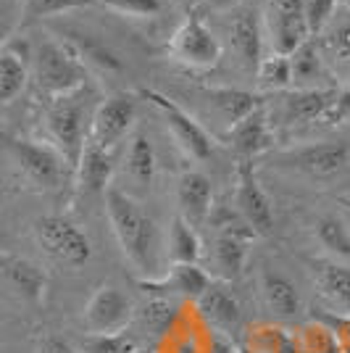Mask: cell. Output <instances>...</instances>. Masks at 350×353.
<instances>
[{"label": "cell", "instance_id": "cell-1", "mask_svg": "<svg viewBox=\"0 0 350 353\" xmlns=\"http://www.w3.org/2000/svg\"><path fill=\"white\" fill-rule=\"evenodd\" d=\"M103 201L119 248L127 256V261L143 274L140 280L161 277V232L153 216L137 198L114 185L105 190Z\"/></svg>", "mask_w": 350, "mask_h": 353}, {"label": "cell", "instance_id": "cell-2", "mask_svg": "<svg viewBox=\"0 0 350 353\" xmlns=\"http://www.w3.org/2000/svg\"><path fill=\"white\" fill-rule=\"evenodd\" d=\"M92 111H90V85L72 95L53 98L45 111V130L50 137V145L63 156L72 172L76 169L82 150L88 145Z\"/></svg>", "mask_w": 350, "mask_h": 353}, {"label": "cell", "instance_id": "cell-3", "mask_svg": "<svg viewBox=\"0 0 350 353\" xmlns=\"http://www.w3.org/2000/svg\"><path fill=\"white\" fill-rule=\"evenodd\" d=\"M30 63L34 85L43 90L50 101L72 95V92L90 85L88 66L79 61V56L72 50V45L63 43L59 34L45 37L34 45Z\"/></svg>", "mask_w": 350, "mask_h": 353}, {"label": "cell", "instance_id": "cell-4", "mask_svg": "<svg viewBox=\"0 0 350 353\" xmlns=\"http://www.w3.org/2000/svg\"><path fill=\"white\" fill-rule=\"evenodd\" d=\"M34 243L45 256L66 269H85L92 259V243L79 221L69 219L63 214L40 216L32 227Z\"/></svg>", "mask_w": 350, "mask_h": 353}, {"label": "cell", "instance_id": "cell-5", "mask_svg": "<svg viewBox=\"0 0 350 353\" xmlns=\"http://www.w3.org/2000/svg\"><path fill=\"white\" fill-rule=\"evenodd\" d=\"M169 53L187 69L208 72L221 63L224 48H221L216 32L205 24L200 11H192V14H185L182 24L169 37Z\"/></svg>", "mask_w": 350, "mask_h": 353}, {"label": "cell", "instance_id": "cell-6", "mask_svg": "<svg viewBox=\"0 0 350 353\" xmlns=\"http://www.w3.org/2000/svg\"><path fill=\"white\" fill-rule=\"evenodd\" d=\"M143 98H145L147 103L156 105V111H158L161 119H163V124H166L169 134L174 137V143L182 148L190 159H195V161H205V159L214 156V148H216L214 137H211V132H208L192 114H187L182 105L174 103L169 95H163V92H158V90L145 88L143 90Z\"/></svg>", "mask_w": 350, "mask_h": 353}, {"label": "cell", "instance_id": "cell-7", "mask_svg": "<svg viewBox=\"0 0 350 353\" xmlns=\"http://www.w3.org/2000/svg\"><path fill=\"white\" fill-rule=\"evenodd\" d=\"M266 53L290 56L311 40L300 0H261Z\"/></svg>", "mask_w": 350, "mask_h": 353}, {"label": "cell", "instance_id": "cell-8", "mask_svg": "<svg viewBox=\"0 0 350 353\" xmlns=\"http://www.w3.org/2000/svg\"><path fill=\"white\" fill-rule=\"evenodd\" d=\"M340 88H313L300 90L290 88L285 92L271 95V103H266L271 124H285V127H300L311 121H324L329 108L335 105Z\"/></svg>", "mask_w": 350, "mask_h": 353}, {"label": "cell", "instance_id": "cell-9", "mask_svg": "<svg viewBox=\"0 0 350 353\" xmlns=\"http://www.w3.org/2000/svg\"><path fill=\"white\" fill-rule=\"evenodd\" d=\"M11 153H14V161L21 169V174L40 190H61L69 174H74L59 150L43 140L16 137L11 140Z\"/></svg>", "mask_w": 350, "mask_h": 353}, {"label": "cell", "instance_id": "cell-10", "mask_svg": "<svg viewBox=\"0 0 350 353\" xmlns=\"http://www.w3.org/2000/svg\"><path fill=\"white\" fill-rule=\"evenodd\" d=\"M227 16V40L234 59L248 72L256 74L261 59L266 56V37H263L261 0H243Z\"/></svg>", "mask_w": 350, "mask_h": 353}, {"label": "cell", "instance_id": "cell-11", "mask_svg": "<svg viewBox=\"0 0 350 353\" xmlns=\"http://www.w3.org/2000/svg\"><path fill=\"white\" fill-rule=\"evenodd\" d=\"M277 166H285L290 172H300L308 176H335L350 163V145L345 140H319L295 145L290 150H279L271 156Z\"/></svg>", "mask_w": 350, "mask_h": 353}, {"label": "cell", "instance_id": "cell-12", "mask_svg": "<svg viewBox=\"0 0 350 353\" xmlns=\"http://www.w3.org/2000/svg\"><path fill=\"white\" fill-rule=\"evenodd\" d=\"M134 119H137V95L124 92V90L114 92L95 105L88 140L103 150H114L127 137Z\"/></svg>", "mask_w": 350, "mask_h": 353}, {"label": "cell", "instance_id": "cell-13", "mask_svg": "<svg viewBox=\"0 0 350 353\" xmlns=\"http://www.w3.org/2000/svg\"><path fill=\"white\" fill-rule=\"evenodd\" d=\"M234 208L248 219V224L256 230L258 237L271 235V230H274V211H271L269 195L258 185L256 163L253 161L237 163V174H234Z\"/></svg>", "mask_w": 350, "mask_h": 353}, {"label": "cell", "instance_id": "cell-14", "mask_svg": "<svg viewBox=\"0 0 350 353\" xmlns=\"http://www.w3.org/2000/svg\"><path fill=\"white\" fill-rule=\"evenodd\" d=\"M134 301L124 290L105 285L95 290L85 309V324L90 332L98 335H119L127 332V327L134 322Z\"/></svg>", "mask_w": 350, "mask_h": 353}, {"label": "cell", "instance_id": "cell-15", "mask_svg": "<svg viewBox=\"0 0 350 353\" xmlns=\"http://www.w3.org/2000/svg\"><path fill=\"white\" fill-rule=\"evenodd\" d=\"M224 140L229 143L240 161H253L256 156H266L274 148V124L266 111V101L256 105L248 117H243L234 127L224 132Z\"/></svg>", "mask_w": 350, "mask_h": 353}, {"label": "cell", "instance_id": "cell-16", "mask_svg": "<svg viewBox=\"0 0 350 353\" xmlns=\"http://www.w3.org/2000/svg\"><path fill=\"white\" fill-rule=\"evenodd\" d=\"M211 282H214L211 272L200 264H169L166 274H161L156 280H140V288L158 298L198 301Z\"/></svg>", "mask_w": 350, "mask_h": 353}, {"label": "cell", "instance_id": "cell-17", "mask_svg": "<svg viewBox=\"0 0 350 353\" xmlns=\"http://www.w3.org/2000/svg\"><path fill=\"white\" fill-rule=\"evenodd\" d=\"M321 59L335 79L350 85V8H337L332 21L313 37Z\"/></svg>", "mask_w": 350, "mask_h": 353}, {"label": "cell", "instance_id": "cell-18", "mask_svg": "<svg viewBox=\"0 0 350 353\" xmlns=\"http://www.w3.org/2000/svg\"><path fill=\"white\" fill-rule=\"evenodd\" d=\"M311 277L319 295L337 316H350V264L335 259H311Z\"/></svg>", "mask_w": 350, "mask_h": 353}, {"label": "cell", "instance_id": "cell-19", "mask_svg": "<svg viewBox=\"0 0 350 353\" xmlns=\"http://www.w3.org/2000/svg\"><path fill=\"white\" fill-rule=\"evenodd\" d=\"M0 277L6 285L14 290L21 301L40 306L48 293V274L40 266L24 259V256H14V253H3L0 250Z\"/></svg>", "mask_w": 350, "mask_h": 353}, {"label": "cell", "instance_id": "cell-20", "mask_svg": "<svg viewBox=\"0 0 350 353\" xmlns=\"http://www.w3.org/2000/svg\"><path fill=\"white\" fill-rule=\"evenodd\" d=\"M195 309L211 327H216V332H232L243 319V306L229 282L224 280L211 282L203 295L195 301Z\"/></svg>", "mask_w": 350, "mask_h": 353}, {"label": "cell", "instance_id": "cell-21", "mask_svg": "<svg viewBox=\"0 0 350 353\" xmlns=\"http://www.w3.org/2000/svg\"><path fill=\"white\" fill-rule=\"evenodd\" d=\"M176 206H179V216L190 221L192 227L205 224L211 208H214V185L208 174L190 169L179 176L176 182Z\"/></svg>", "mask_w": 350, "mask_h": 353}, {"label": "cell", "instance_id": "cell-22", "mask_svg": "<svg viewBox=\"0 0 350 353\" xmlns=\"http://www.w3.org/2000/svg\"><path fill=\"white\" fill-rule=\"evenodd\" d=\"M203 101L211 111V117L221 121L224 132L234 127L243 117H248L256 105L263 103L261 95L237 88H203Z\"/></svg>", "mask_w": 350, "mask_h": 353}, {"label": "cell", "instance_id": "cell-23", "mask_svg": "<svg viewBox=\"0 0 350 353\" xmlns=\"http://www.w3.org/2000/svg\"><path fill=\"white\" fill-rule=\"evenodd\" d=\"M32 77L30 53L21 43L0 45V105L14 103L16 98L27 90Z\"/></svg>", "mask_w": 350, "mask_h": 353}, {"label": "cell", "instance_id": "cell-24", "mask_svg": "<svg viewBox=\"0 0 350 353\" xmlns=\"http://www.w3.org/2000/svg\"><path fill=\"white\" fill-rule=\"evenodd\" d=\"M261 298L269 314L277 319H295L303 311V295L298 285L274 269L261 274Z\"/></svg>", "mask_w": 350, "mask_h": 353}, {"label": "cell", "instance_id": "cell-25", "mask_svg": "<svg viewBox=\"0 0 350 353\" xmlns=\"http://www.w3.org/2000/svg\"><path fill=\"white\" fill-rule=\"evenodd\" d=\"M76 176V190L82 195H105V190L111 188V176H114V166H111V150H103L95 143L85 145L82 159L74 169Z\"/></svg>", "mask_w": 350, "mask_h": 353}, {"label": "cell", "instance_id": "cell-26", "mask_svg": "<svg viewBox=\"0 0 350 353\" xmlns=\"http://www.w3.org/2000/svg\"><path fill=\"white\" fill-rule=\"evenodd\" d=\"M124 174L137 188L150 190L153 179L158 174V159H156V148L147 140V134L134 132L124 150Z\"/></svg>", "mask_w": 350, "mask_h": 353}, {"label": "cell", "instance_id": "cell-27", "mask_svg": "<svg viewBox=\"0 0 350 353\" xmlns=\"http://www.w3.org/2000/svg\"><path fill=\"white\" fill-rule=\"evenodd\" d=\"M63 43L72 45V50L79 56V61L90 69H95V72L101 74H119L124 66H121V59H119L116 53L108 48L105 43L101 40H92L90 34H82V32H61L59 34Z\"/></svg>", "mask_w": 350, "mask_h": 353}, {"label": "cell", "instance_id": "cell-28", "mask_svg": "<svg viewBox=\"0 0 350 353\" xmlns=\"http://www.w3.org/2000/svg\"><path fill=\"white\" fill-rule=\"evenodd\" d=\"M166 256L172 264H200V259H203V240L198 235V227H192L190 221H185L179 214L169 224Z\"/></svg>", "mask_w": 350, "mask_h": 353}, {"label": "cell", "instance_id": "cell-29", "mask_svg": "<svg viewBox=\"0 0 350 353\" xmlns=\"http://www.w3.org/2000/svg\"><path fill=\"white\" fill-rule=\"evenodd\" d=\"M290 66H292V88H300V90L327 88V85H321V77H332L313 40H308L295 53H290Z\"/></svg>", "mask_w": 350, "mask_h": 353}, {"label": "cell", "instance_id": "cell-30", "mask_svg": "<svg viewBox=\"0 0 350 353\" xmlns=\"http://www.w3.org/2000/svg\"><path fill=\"white\" fill-rule=\"evenodd\" d=\"M134 322H140V327L150 338H163L179 322V306L172 298L150 295V301H145L140 309H134Z\"/></svg>", "mask_w": 350, "mask_h": 353}, {"label": "cell", "instance_id": "cell-31", "mask_svg": "<svg viewBox=\"0 0 350 353\" xmlns=\"http://www.w3.org/2000/svg\"><path fill=\"white\" fill-rule=\"evenodd\" d=\"M248 243L234 240V237H214V243H211V266L216 272V280H237V274L243 272V266L248 261Z\"/></svg>", "mask_w": 350, "mask_h": 353}, {"label": "cell", "instance_id": "cell-32", "mask_svg": "<svg viewBox=\"0 0 350 353\" xmlns=\"http://www.w3.org/2000/svg\"><path fill=\"white\" fill-rule=\"evenodd\" d=\"M245 353H298L295 335L277 324H253L245 335Z\"/></svg>", "mask_w": 350, "mask_h": 353}, {"label": "cell", "instance_id": "cell-33", "mask_svg": "<svg viewBox=\"0 0 350 353\" xmlns=\"http://www.w3.org/2000/svg\"><path fill=\"white\" fill-rule=\"evenodd\" d=\"M292 335H295V348H298V353H345L340 338L335 335V330L324 322V319L303 324Z\"/></svg>", "mask_w": 350, "mask_h": 353}, {"label": "cell", "instance_id": "cell-34", "mask_svg": "<svg viewBox=\"0 0 350 353\" xmlns=\"http://www.w3.org/2000/svg\"><path fill=\"white\" fill-rule=\"evenodd\" d=\"M313 235L335 261L350 264V230L345 221L337 216H321L313 227Z\"/></svg>", "mask_w": 350, "mask_h": 353}, {"label": "cell", "instance_id": "cell-35", "mask_svg": "<svg viewBox=\"0 0 350 353\" xmlns=\"http://www.w3.org/2000/svg\"><path fill=\"white\" fill-rule=\"evenodd\" d=\"M205 224L214 230V235L234 237V240H243V243H248V245L253 240H258L256 230L250 227L248 219H245L234 206H216V203H214Z\"/></svg>", "mask_w": 350, "mask_h": 353}, {"label": "cell", "instance_id": "cell-36", "mask_svg": "<svg viewBox=\"0 0 350 353\" xmlns=\"http://www.w3.org/2000/svg\"><path fill=\"white\" fill-rule=\"evenodd\" d=\"M256 79L266 92L277 95L292 88V66L290 56H279V53H266L256 69Z\"/></svg>", "mask_w": 350, "mask_h": 353}, {"label": "cell", "instance_id": "cell-37", "mask_svg": "<svg viewBox=\"0 0 350 353\" xmlns=\"http://www.w3.org/2000/svg\"><path fill=\"white\" fill-rule=\"evenodd\" d=\"M92 6H103L114 14H124L132 19H153L161 14L163 0H90Z\"/></svg>", "mask_w": 350, "mask_h": 353}, {"label": "cell", "instance_id": "cell-38", "mask_svg": "<svg viewBox=\"0 0 350 353\" xmlns=\"http://www.w3.org/2000/svg\"><path fill=\"white\" fill-rule=\"evenodd\" d=\"M300 6H303V16H306L308 34L313 40L332 21V16L340 8V0H300Z\"/></svg>", "mask_w": 350, "mask_h": 353}, {"label": "cell", "instance_id": "cell-39", "mask_svg": "<svg viewBox=\"0 0 350 353\" xmlns=\"http://www.w3.org/2000/svg\"><path fill=\"white\" fill-rule=\"evenodd\" d=\"M134 348H137V343L127 332H119V335L90 332L88 338L82 340V353H130Z\"/></svg>", "mask_w": 350, "mask_h": 353}, {"label": "cell", "instance_id": "cell-40", "mask_svg": "<svg viewBox=\"0 0 350 353\" xmlns=\"http://www.w3.org/2000/svg\"><path fill=\"white\" fill-rule=\"evenodd\" d=\"M92 6L90 0H27L24 16L27 19H45V16H61L76 11V8H88Z\"/></svg>", "mask_w": 350, "mask_h": 353}, {"label": "cell", "instance_id": "cell-41", "mask_svg": "<svg viewBox=\"0 0 350 353\" xmlns=\"http://www.w3.org/2000/svg\"><path fill=\"white\" fill-rule=\"evenodd\" d=\"M37 353H76L72 343H66L59 335H45L37 343Z\"/></svg>", "mask_w": 350, "mask_h": 353}, {"label": "cell", "instance_id": "cell-42", "mask_svg": "<svg viewBox=\"0 0 350 353\" xmlns=\"http://www.w3.org/2000/svg\"><path fill=\"white\" fill-rule=\"evenodd\" d=\"M208 353H240V348L234 345L232 340L227 338L224 332H216L211 338V345H208Z\"/></svg>", "mask_w": 350, "mask_h": 353}, {"label": "cell", "instance_id": "cell-43", "mask_svg": "<svg viewBox=\"0 0 350 353\" xmlns=\"http://www.w3.org/2000/svg\"><path fill=\"white\" fill-rule=\"evenodd\" d=\"M240 3H243V0H203V11H211V14H229Z\"/></svg>", "mask_w": 350, "mask_h": 353}, {"label": "cell", "instance_id": "cell-44", "mask_svg": "<svg viewBox=\"0 0 350 353\" xmlns=\"http://www.w3.org/2000/svg\"><path fill=\"white\" fill-rule=\"evenodd\" d=\"M179 11H185V14H192V11H200L203 8V0H172Z\"/></svg>", "mask_w": 350, "mask_h": 353}, {"label": "cell", "instance_id": "cell-45", "mask_svg": "<svg viewBox=\"0 0 350 353\" xmlns=\"http://www.w3.org/2000/svg\"><path fill=\"white\" fill-rule=\"evenodd\" d=\"M6 37H8V27H6L3 21H0V45L6 43Z\"/></svg>", "mask_w": 350, "mask_h": 353}, {"label": "cell", "instance_id": "cell-46", "mask_svg": "<svg viewBox=\"0 0 350 353\" xmlns=\"http://www.w3.org/2000/svg\"><path fill=\"white\" fill-rule=\"evenodd\" d=\"M130 353H156L153 348H147V345H137L134 351H130Z\"/></svg>", "mask_w": 350, "mask_h": 353}, {"label": "cell", "instance_id": "cell-47", "mask_svg": "<svg viewBox=\"0 0 350 353\" xmlns=\"http://www.w3.org/2000/svg\"><path fill=\"white\" fill-rule=\"evenodd\" d=\"M340 6H342V8H350V0H340Z\"/></svg>", "mask_w": 350, "mask_h": 353}, {"label": "cell", "instance_id": "cell-48", "mask_svg": "<svg viewBox=\"0 0 350 353\" xmlns=\"http://www.w3.org/2000/svg\"><path fill=\"white\" fill-rule=\"evenodd\" d=\"M345 90H348V98H350V85H348V88H345Z\"/></svg>", "mask_w": 350, "mask_h": 353}]
</instances>
